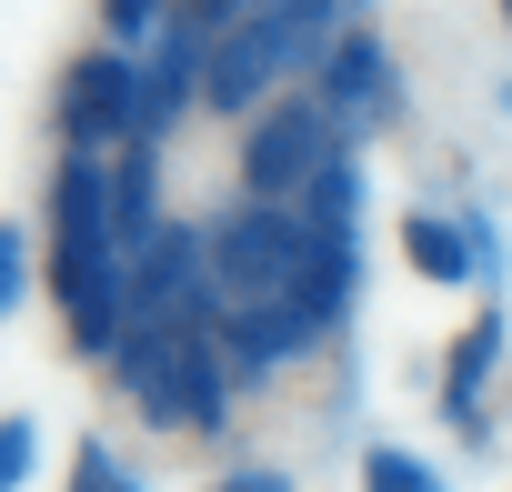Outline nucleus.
<instances>
[{
	"label": "nucleus",
	"instance_id": "nucleus-5",
	"mask_svg": "<svg viewBox=\"0 0 512 492\" xmlns=\"http://www.w3.org/2000/svg\"><path fill=\"white\" fill-rule=\"evenodd\" d=\"M191 332L201 322H151V312H131V332H121V392L141 402V422H191Z\"/></svg>",
	"mask_w": 512,
	"mask_h": 492
},
{
	"label": "nucleus",
	"instance_id": "nucleus-21",
	"mask_svg": "<svg viewBox=\"0 0 512 492\" xmlns=\"http://www.w3.org/2000/svg\"><path fill=\"white\" fill-rule=\"evenodd\" d=\"M161 21H171L161 0H101V31H111V41H151Z\"/></svg>",
	"mask_w": 512,
	"mask_h": 492
},
{
	"label": "nucleus",
	"instance_id": "nucleus-19",
	"mask_svg": "<svg viewBox=\"0 0 512 492\" xmlns=\"http://www.w3.org/2000/svg\"><path fill=\"white\" fill-rule=\"evenodd\" d=\"M251 11H272V0H181V21H191L201 41H221V31H241Z\"/></svg>",
	"mask_w": 512,
	"mask_h": 492
},
{
	"label": "nucleus",
	"instance_id": "nucleus-22",
	"mask_svg": "<svg viewBox=\"0 0 512 492\" xmlns=\"http://www.w3.org/2000/svg\"><path fill=\"white\" fill-rule=\"evenodd\" d=\"M21 292H31V241H21L11 221H0V312H11Z\"/></svg>",
	"mask_w": 512,
	"mask_h": 492
},
{
	"label": "nucleus",
	"instance_id": "nucleus-14",
	"mask_svg": "<svg viewBox=\"0 0 512 492\" xmlns=\"http://www.w3.org/2000/svg\"><path fill=\"white\" fill-rule=\"evenodd\" d=\"M151 181H161V151H151V141H121V161H111V231H121V252H131V262L151 252V231H161Z\"/></svg>",
	"mask_w": 512,
	"mask_h": 492
},
{
	"label": "nucleus",
	"instance_id": "nucleus-8",
	"mask_svg": "<svg viewBox=\"0 0 512 492\" xmlns=\"http://www.w3.org/2000/svg\"><path fill=\"white\" fill-rule=\"evenodd\" d=\"M201 61H211V41L171 11V21H161V51L141 61V111H131V141H151V151H161V131H171V121L191 111V91H201Z\"/></svg>",
	"mask_w": 512,
	"mask_h": 492
},
{
	"label": "nucleus",
	"instance_id": "nucleus-20",
	"mask_svg": "<svg viewBox=\"0 0 512 492\" xmlns=\"http://www.w3.org/2000/svg\"><path fill=\"white\" fill-rule=\"evenodd\" d=\"M31 462H41V432H31V422H0V492H21Z\"/></svg>",
	"mask_w": 512,
	"mask_h": 492
},
{
	"label": "nucleus",
	"instance_id": "nucleus-17",
	"mask_svg": "<svg viewBox=\"0 0 512 492\" xmlns=\"http://www.w3.org/2000/svg\"><path fill=\"white\" fill-rule=\"evenodd\" d=\"M71 492H141V472H131L111 442H81V452H71Z\"/></svg>",
	"mask_w": 512,
	"mask_h": 492
},
{
	"label": "nucleus",
	"instance_id": "nucleus-25",
	"mask_svg": "<svg viewBox=\"0 0 512 492\" xmlns=\"http://www.w3.org/2000/svg\"><path fill=\"white\" fill-rule=\"evenodd\" d=\"M502 111H512V91H502Z\"/></svg>",
	"mask_w": 512,
	"mask_h": 492
},
{
	"label": "nucleus",
	"instance_id": "nucleus-13",
	"mask_svg": "<svg viewBox=\"0 0 512 492\" xmlns=\"http://www.w3.org/2000/svg\"><path fill=\"white\" fill-rule=\"evenodd\" d=\"M352 282H362V231H312V252H302V292H292V312L302 322H342V302H352Z\"/></svg>",
	"mask_w": 512,
	"mask_h": 492
},
{
	"label": "nucleus",
	"instance_id": "nucleus-9",
	"mask_svg": "<svg viewBox=\"0 0 512 492\" xmlns=\"http://www.w3.org/2000/svg\"><path fill=\"white\" fill-rule=\"evenodd\" d=\"M272 81H282V61H272L262 21L221 31V41H211V61H201V101H211V111H231V121H241V111H272V101H262Z\"/></svg>",
	"mask_w": 512,
	"mask_h": 492
},
{
	"label": "nucleus",
	"instance_id": "nucleus-2",
	"mask_svg": "<svg viewBox=\"0 0 512 492\" xmlns=\"http://www.w3.org/2000/svg\"><path fill=\"white\" fill-rule=\"evenodd\" d=\"M302 252H312V221L282 201H241L211 221V282L221 312H292L302 292Z\"/></svg>",
	"mask_w": 512,
	"mask_h": 492
},
{
	"label": "nucleus",
	"instance_id": "nucleus-12",
	"mask_svg": "<svg viewBox=\"0 0 512 492\" xmlns=\"http://www.w3.org/2000/svg\"><path fill=\"white\" fill-rule=\"evenodd\" d=\"M492 362H502V312L482 302V322L452 342V372H442V422L462 442H482V382H492Z\"/></svg>",
	"mask_w": 512,
	"mask_h": 492
},
{
	"label": "nucleus",
	"instance_id": "nucleus-10",
	"mask_svg": "<svg viewBox=\"0 0 512 492\" xmlns=\"http://www.w3.org/2000/svg\"><path fill=\"white\" fill-rule=\"evenodd\" d=\"M312 342H322V322H302V312H221V362H231L241 382L292 372Z\"/></svg>",
	"mask_w": 512,
	"mask_h": 492
},
{
	"label": "nucleus",
	"instance_id": "nucleus-1",
	"mask_svg": "<svg viewBox=\"0 0 512 492\" xmlns=\"http://www.w3.org/2000/svg\"><path fill=\"white\" fill-rule=\"evenodd\" d=\"M51 292H61L71 352H121L131 252L111 231V161H91V151H61V181H51Z\"/></svg>",
	"mask_w": 512,
	"mask_h": 492
},
{
	"label": "nucleus",
	"instance_id": "nucleus-7",
	"mask_svg": "<svg viewBox=\"0 0 512 492\" xmlns=\"http://www.w3.org/2000/svg\"><path fill=\"white\" fill-rule=\"evenodd\" d=\"M312 101H322V121L342 131V141H362V131H382L392 121V51H382V31H342V51L312 71Z\"/></svg>",
	"mask_w": 512,
	"mask_h": 492
},
{
	"label": "nucleus",
	"instance_id": "nucleus-11",
	"mask_svg": "<svg viewBox=\"0 0 512 492\" xmlns=\"http://www.w3.org/2000/svg\"><path fill=\"white\" fill-rule=\"evenodd\" d=\"M251 21H262L282 81H292V71H322V61L342 51V0H272V11H251Z\"/></svg>",
	"mask_w": 512,
	"mask_h": 492
},
{
	"label": "nucleus",
	"instance_id": "nucleus-16",
	"mask_svg": "<svg viewBox=\"0 0 512 492\" xmlns=\"http://www.w3.org/2000/svg\"><path fill=\"white\" fill-rule=\"evenodd\" d=\"M292 211H302L312 231H352V221H362V171H352V151H332V161H322V181H312Z\"/></svg>",
	"mask_w": 512,
	"mask_h": 492
},
{
	"label": "nucleus",
	"instance_id": "nucleus-24",
	"mask_svg": "<svg viewBox=\"0 0 512 492\" xmlns=\"http://www.w3.org/2000/svg\"><path fill=\"white\" fill-rule=\"evenodd\" d=\"M502 21H512V0H502Z\"/></svg>",
	"mask_w": 512,
	"mask_h": 492
},
{
	"label": "nucleus",
	"instance_id": "nucleus-6",
	"mask_svg": "<svg viewBox=\"0 0 512 492\" xmlns=\"http://www.w3.org/2000/svg\"><path fill=\"white\" fill-rule=\"evenodd\" d=\"M131 111H141V71L121 61V51H81L71 71H61V141L71 151H111V141H131Z\"/></svg>",
	"mask_w": 512,
	"mask_h": 492
},
{
	"label": "nucleus",
	"instance_id": "nucleus-15",
	"mask_svg": "<svg viewBox=\"0 0 512 492\" xmlns=\"http://www.w3.org/2000/svg\"><path fill=\"white\" fill-rule=\"evenodd\" d=\"M402 252H412L422 282H462V272H472V231L442 221V211H412V221H402Z\"/></svg>",
	"mask_w": 512,
	"mask_h": 492
},
{
	"label": "nucleus",
	"instance_id": "nucleus-3",
	"mask_svg": "<svg viewBox=\"0 0 512 492\" xmlns=\"http://www.w3.org/2000/svg\"><path fill=\"white\" fill-rule=\"evenodd\" d=\"M332 151H342V131L322 121V101H272L262 121L241 131V191L292 211V201L322 181V161H332Z\"/></svg>",
	"mask_w": 512,
	"mask_h": 492
},
{
	"label": "nucleus",
	"instance_id": "nucleus-23",
	"mask_svg": "<svg viewBox=\"0 0 512 492\" xmlns=\"http://www.w3.org/2000/svg\"><path fill=\"white\" fill-rule=\"evenodd\" d=\"M221 492H292V482H282V472H231Z\"/></svg>",
	"mask_w": 512,
	"mask_h": 492
},
{
	"label": "nucleus",
	"instance_id": "nucleus-4",
	"mask_svg": "<svg viewBox=\"0 0 512 492\" xmlns=\"http://www.w3.org/2000/svg\"><path fill=\"white\" fill-rule=\"evenodd\" d=\"M131 312L151 322H221V282H211V231H151V252L131 262Z\"/></svg>",
	"mask_w": 512,
	"mask_h": 492
},
{
	"label": "nucleus",
	"instance_id": "nucleus-18",
	"mask_svg": "<svg viewBox=\"0 0 512 492\" xmlns=\"http://www.w3.org/2000/svg\"><path fill=\"white\" fill-rule=\"evenodd\" d=\"M362 492H442V482H432L422 452H392V442H382V452L362 462Z\"/></svg>",
	"mask_w": 512,
	"mask_h": 492
}]
</instances>
